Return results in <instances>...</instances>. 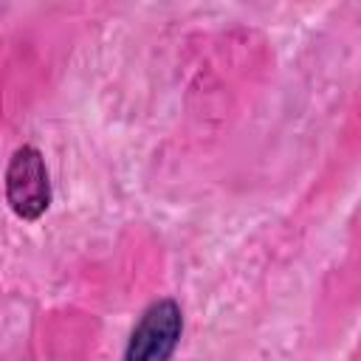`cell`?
Wrapping results in <instances>:
<instances>
[{
	"label": "cell",
	"instance_id": "obj_1",
	"mask_svg": "<svg viewBox=\"0 0 361 361\" xmlns=\"http://www.w3.org/2000/svg\"><path fill=\"white\" fill-rule=\"evenodd\" d=\"M6 203L20 220H39L51 209V175L42 152L23 144L11 152L6 166Z\"/></svg>",
	"mask_w": 361,
	"mask_h": 361
},
{
	"label": "cell",
	"instance_id": "obj_2",
	"mask_svg": "<svg viewBox=\"0 0 361 361\" xmlns=\"http://www.w3.org/2000/svg\"><path fill=\"white\" fill-rule=\"evenodd\" d=\"M180 336H183L180 305L169 296L155 299L138 316L121 361H172Z\"/></svg>",
	"mask_w": 361,
	"mask_h": 361
}]
</instances>
